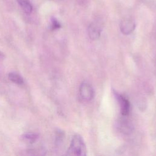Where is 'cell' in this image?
<instances>
[{"mask_svg": "<svg viewBox=\"0 0 156 156\" xmlns=\"http://www.w3.org/2000/svg\"><path fill=\"white\" fill-rule=\"evenodd\" d=\"M69 156H87V147L82 137L79 135L73 136L68 149Z\"/></svg>", "mask_w": 156, "mask_h": 156, "instance_id": "1", "label": "cell"}, {"mask_svg": "<svg viewBox=\"0 0 156 156\" xmlns=\"http://www.w3.org/2000/svg\"><path fill=\"white\" fill-rule=\"evenodd\" d=\"M79 94L81 99L84 101H90L94 97V90L88 83H82L79 88Z\"/></svg>", "mask_w": 156, "mask_h": 156, "instance_id": "2", "label": "cell"}, {"mask_svg": "<svg viewBox=\"0 0 156 156\" xmlns=\"http://www.w3.org/2000/svg\"><path fill=\"white\" fill-rule=\"evenodd\" d=\"M116 96L120 106V111L121 115L123 116H127L129 115L130 110V105L129 101L122 95L116 94Z\"/></svg>", "mask_w": 156, "mask_h": 156, "instance_id": "3", "label": "cell"}, {"mask_svg": "<svg viewBox=\"0 0 156 156\" xmlns=\"http://www.w3.org/2000/svg\"><path fill=\"white\" fill-rule=\"evenodd\" d=\"M135 28V23L129 19H125L120 23V30L125 35L131 34Z\"/></svg>", "mask_w": 156, "mask_h": 156, "instance_id": "4", "label": "cell"}, {"mask_svg": "<svg viewBox=\"0 0 156 156\" xmlns=\"http://www.w3.org/2000/svg\"><path fill=\"white\" fill-rule=\"evenodd\" d=\"M89 37L93 40H98L101 35V28L99 26L94 23L90 24L88 29Z\"/></svg>", "mask_w": 156, "mask_h": 156, "instance_id": "5", "label": "cell"}, {"mask_svg": "<svg viewBox=\"0 0 156 156\" xmlns=\"http://www.w3.org/2000/svg\"><path fill=\"white\" fill-rule=\"evenodd\" d=\"M16 1L26 13L30 14L32 12V6L28 0H16Z\"/></svg>", "mask_w": 156, "mask_h": 156, "instance_id": "6", "label": "cell"}, {"mask_svg": "<svg viewBox=\"0 0 156 156\" xmlns=\"http://www.w3.org/2000/svg\"><path fill=\"white\" fill-rule=\"evenodd\" d=\"M9 79L12 82L21 85L23 83V78L17 73H10L9 74Z\"/></svg>", "mask_w": 156, "mask_h": 156, "instance_id": "7", "label": "cell"}, {"mask_svg": "<svg viewBox=\"0 0 156 156\" xmlns=\"http://www.w3.org/2000/svg\"><path fill=\"white\" fill-rule=\"evenodd\" d=\"M38 138V135L35 133H27L25 134L23 136L24 141L29 143H33Z\"/></svg>", "mask_w": 156, "mask_h": 156, "instance_id": "8", "label": "cell"}, {"mask_svg": "<svg viewBox=\"0 0 156 156\" xmlns=\"http://www.w3.org/2000/svg\"><path fill=\"white\" fill-rule=\"evenodd\" d=\"M59 27H60V23L57 21L56 19L52 18V22H51V29L52 30H55V29H57Z\"/></svg>", "mask_w": 156, "mask_h": 156, "instance_id": "9", "label": "cell"}, {"mask_svg": "<svg viewBox=\"0 0 156 156\" xmlns=\"http://www.w3.org/2000/svg\"></svg>", "mask_w": 156, "mask_h": 156, "instance_id": "10", "label": "cell"}]
</instances>
